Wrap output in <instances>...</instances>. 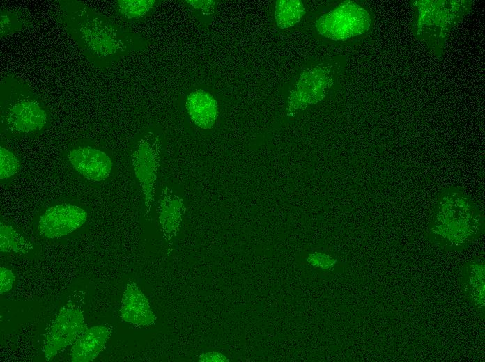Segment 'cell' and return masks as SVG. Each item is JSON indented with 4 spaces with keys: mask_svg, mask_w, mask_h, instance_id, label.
Returning <instances> with one entry per match:
<instances>
[{
    "mask_svg": "<svg viewBox=\"0 0 485 362\" xmlns=\"http://www.w3.org/2000/svg\"><path fill=\"white\" fill-rule=\"evenodd\" d=\"M55 19L95 67H111L132 52L147 49L150 41L121 27L109 17L77 0H59Z\"/></svg>",
    "mask_w": 485,
    "mask_h": 362,
    "instance_id": "6da1fadb",
    "label": "cell"
},
{
    "mask_svg": "<svg viewBox=\"0 0 485 362\" xmlns=\"http://www.w3.org/2000/svg\"><path fill=\"white\" fill-rule=\"evenodd\" d=\"M484 233V215L479 205L464 189L447 187L436 198L426 239L447 251H462Z\"/></svg>",
    "mask_w": 485,
    "mask_h": 362,
    "instance_id": "7a4b0ae2",
    "label": "cell"
},
{
    "mask_svg": "<svg viewBox=\"0 0 485 362\" xmlns=\"http://www.w3.org/2000/svg\"><path fill=\"white\" fill-rule=\"evenodd\" d=\"M1 133L7 138L37 134L48 125L47 107L31 86L13 73L0 81Z\"/></svg>",
    "mask_w": 485,
    "mask_h": 362,
    "instance_id": "3957f363",
    "label": "cell"
},
{
    "mask_svg": "<svg viewBox=\"0 0 485 362\" xmlns=\"http://www.w3.org/2000/svg\"><path fill=\"white\" fill-rule=\"evenodd\" d=\"M471 0L411 1L414 37L440 58L452 32L471 10Z\"/></svg>",
    "mask_w": 485,
    "mask_h": 362,
    "instance_id": "277c9868",
    "label": "cell"
},
{
    "mask_svg": "<svg viewBox=\"0 0 485 362\" xmlns=\"http://www.w3.org/2000/svg\"><path fill=\"white\" fill-rule=\"evenodd\" d=\"M371 24V13L351 0L341 1L315 22L320 35L335 42H344L362 36L369 31Z\"/></svg>",
    "mask_w": 485,
    "mask_h": 362,
    "instance_id": "5b68a950",
    "label": "cell"
},
{
    "mask_svg": "<svg viewBox=\"0 0 485 362\" xmlns=\"http://www.w3.org/2000/svg\"><path fill=\"white\" fill-rule=\"evenodd\" d=\"M162 147L160 134L148 131L140 136L132 150V166L142 194L146 217L150 215L155 196Z\"/></svg>",
    "mask_w": 485,
    "mask_h": 362,
    "instance_id": "8992f818",
    "label": "cell"
},
{
    "mask_svg": "<svg viewBox=\"0 0 485 362\" xmlns=\"http://www.w3.org/2000/svg\"><path fill=\"white\" fill-rule=\"evenodd\" d=\"M337 70L332 64H321L304 70L290 90L287 115L292 116L324 100L335 84Z\"/></svg>",
    "mask_w": 485,
    "mask_h": 362,
    "instance_id": "52a82bcc",
    "label": "cell"
},
{
    "mask_svg": "<svg viewBox=\"0 0 485 362\" xmlns=\"http://www.w3.org/2000/svg\"><path fill=\"white\" fill-rule=\"evenodd\" d=\"M80 308L63 306L48 324L43 338V352L49 361L61 349L74 343L87 329Z\"/></svg>",
    "mask_w": 485,
    "mask_h": 362,
    "instance_id": "ba28073f",
    "label": "cell"
},
{
    "mask_svg": "<svg viewBox=\"0 0 485 362\" xmlns=\"http://www.w3.org/2000/svg\"><path fill=\"white\" fill-rule=\"evenodd\" d=\"M87 218V212L79 206L58 204L47 208L40 217L38 230L46 238L56 239L82 227Z\"/></svg>",
    "mask_w": 485,
    "mask_h": 362,
    "instance_id": "9c48e42d",
    "label": "cell"
},
{
    "mask_svg": "<svg viewBox=\"0 0 485 362\" xmlns=\"http://www.w3.org/2000/svg\"><path fill=\"white\" fill-rule=\"evenodd\" d=\"M67 158L74 170L85 179L93 182L107 180L113 167L112 160L107 153L90 145L72 148Z\"/></svg>",
    "mask_w": 485,
    "mask_h": 362,
    "instance_id": "30bf717a",
    "label": "cell"
},
{
    "mask_svg": "<svg viewBox=\"0 0 485 362\" xmlns=\"http://www.w3.org/2000/svg\"><path fill=\"white\" fill-rule=\"evenodd\" d=\"M186 207L183 200L169 187L162 189L157 214L164 239L169 244L178 233Z\"/></svg>",
    "mask_w": 485,
    "mask_h": 362,
    "instance_id": "8fae6325",
    "label": "cell"
},
{
    "mask_svg": "<svg viewBox=\"0 0 485 362\" xmlns=\"http://www.w3.org/2000/svg\"><path fill=\"white\" fill-rule=\"evenodd\" d=\"M120 315L123 321L139 326L153 325L156 320L147 297L134 282L126 285Z\"/></svg>",
    "mask_w": 485,
    "mask_h": 362,
    "instance_id": "7c38bea8",
    "label": "cell"
},
{
    "mask_svg": "<svg viewBox=\"0 0 485 362\" xmlns=\"http://www.w3.org/2000/svg\"><path fill=\"white\" fill-rule=\"evenodd\" d=\"M460 285L462 293L472 306L484 313V261L473 258L461 269Z\"/></svg>",
    "mask_w": 485,
    "mask_h": 362,
    "instance_id": "4fadbf2b",
    "label": "cell"
},
{
    "mask_svg": "<svg viewBox=\"0 0 485 362\" xmlns=\"http://www.w3.org/2000/svg\"><path fill=\"white\" fill-rule=\"evenodd\" d=\"M112 331L110 325H98L86 329L74 343L70 350V361L88 362L102 351Z\"/></svg>",
    "mask_w": 485,
    "mask_h": 362,
    "instance_id": "5bb4252c",
    "label": "cell"
},
{
    "mask_svg": "<svg viewBox=\"0 0 485 362\" xmlns=\"http://www.w3.org/2000/svg\"><path fill=\"white\" fill-rule=\"evenodd\" d=\"M185 109L192 123L203 129H211L219 115L216 99L203 89L194 90L187 95Z\"/></svg>",
    "mask_w": 485,
    "mask_h": 362,
    "instance_id": "9a60e30c",
    "label": "cell"
},
{
    "mask_svg": "<svg viewBox=\"0 0 485 362\" xmlns=\"http://www.w3.org/2000/svg\"><path fill=\"white\" fill-rule=\"evenodd\" d=\"M160 2L159 0H118L115 9L123 20L137 22L151 15Z\"/></svg>",
    "mask_w": 485,
    "mask_h": 362,
    "instance_id": "2e32d148",
    "label": "cell"
},
{
    "mask_svg": "<svg viewBox=\"0 0 485 362\" xmlns=\"http://www.w3.org/2000/svg\"><path fill=\"white\" fill-rule=\"evenodd\" d=\"M35 24L34 19L23 9L3 8L0 11L1 38L31 28Z\"/></svg>",
    "mask_w": 485,
    "mask_h": 362,
    "instance_id": "e0dca14e",
    "label": "cell"
},
{
    "mask_svg": "<svg viewBox=\"0 0 485 362\" xmlns=\"http://www.w3.org/2000/svg\"><path fill=\"white\" fill-rule=\"evenodd\" d=\"M306 13L300 0H277L275 6V19L280 29L295 25Z\"/></svg>",
    "mask_w": 485,
    "mask_h": 362,
    "instance_id": "ac0fdd59",
    "label": "cell"
},
{
    "mask_svg": "<svg viewBox=\"0 0 485 362\" xmlns=\"http://www.w3.org/2000/svg\"><path fill=\"white\" fill-rule=\"evenodd\" d=\"M33 249V246L31 241L18 233L13 226L1 221V252L26 254Z\"/></svg>",
    "mask_w": 485,
    "mask_h": 362,
    "instance_id": "d6986e66",
    "label": "cell"
},
{
    "mask_svg": "<svg viewBox=\"0 0 485 362\" xmlns=\"http://www.w3.org/2000/svg\"><path fill=\"white\" fill-rule=\"evenodd\" d=\"M180 1L202 25L207 26L211 22L216 10V1L183 0Z\"/></svg>",
    "mask_w": 485,
    "mask_h": 362,
    "instance_id": "ffe728a7",
    "label": "cell"
},
{
    "mask_svg": "<svg viewBox=\"0 0 485 362\" xmlns=\"http://www.w3.org/2000/svg\"><path fill=\"white\" fill-rule=\"evenodd\" d=\"M20 166L19 158L10 150L0 147V179L7 180L13 177Z\"/></svg>",
    "mask_w": 485,
    "mask_h": 362,
    "instance_id": "44dd1931",
    "label": "cell"
},
{
    "mask_svg": "<svg viewBox=\"0 0 485 362\" xmlns=\"http://www.w3.org/2000/svg\"><path fill=\"white\" fill-rule=\"evenodd\" d=\"M307 260L311 265L323 270H333L337 263L335 258L330 255L320 252L309 254Z\"/></svg>",
    "mask_w": 485,
    "mask_h": 362,
    "instance_id": "7402d4cb",
    "label": "cell"
},
{
    "mask_svg": "<svg viewBox=\"0 0 485 362\" xmlns=\"http://www.w3.org/2000/svg\"><path fill=\"white\" fill-rule=\"evenodd\" d=\"M15 281V276L12 270L6 267L0 269V293L9 292Z\"/></svg>",
    "mask_w": 485,
    "mask_h": 362,
    "instance_id": "603a6c76",
    "label": "cell"
},
{
    "mask_svg": "<svg viewBox=\"0 0 485 362\" xmlns=\"http://www.w3.org/2000/svg\"><path fill=\"white\" fill-rule=\"evenodd\" d=\"M199 361H203V362H210V361H214V362H224V361H227L228 359L227 358L224 356L222 354L217 352H208L206 353L201 354L199 356Z\"/></svg>",
    "mask_w": 485,
    "mask_h": 362,
    "instance_id": "cb8c5ba5",
    "label": "cell"
}]
</instances>
